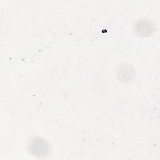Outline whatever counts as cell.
I'll use <instances>...</instances> for the list:
<instances>
[{
	"label": "cell",
	"mask_w": 160,
	"mask_h": 160,
	"mask_svg": "<svg viewBox=\"0 0 160 160\" xmlns=\"http://www.w3.org/2000/svg\"><path fill=\"white\" fill-rule=\"evenodd\" d=\"M31 150L34 154L38 156H45L49 151V146L46 141L41 138H35L30 145Z\"/></svg>",
	"instance_id": "1"
},
{
	"label": "cell",
	"mask_w": 160,
	"mask_h": 160,
	"mask_svg": "<svg viewBox=\"0 0 160 160\" xmlns=\"http://www.w3.org/2000/svg\"><path fill=\"white\" fill-rule=\"evenodd\" d=\"M152 31V26L149 22L142 21H139L136 24V31L138 32L139 34L147 35L148 34H150Z\"/></svg>",
	"instance_id": "2"
}]
</instances>
